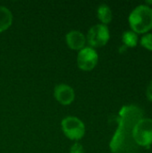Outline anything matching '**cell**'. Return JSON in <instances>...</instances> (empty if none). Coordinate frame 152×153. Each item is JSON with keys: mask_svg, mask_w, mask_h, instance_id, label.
<instances>
[{"mask_svg": "<svg viewBox=\"0 0 152 153\" xmlns=\"http://www.w3.org/2000/svg\"><path fill=\"white\" fill-rule=\"evenodd\" d=\"M99 55L91 47H84L77 55V65L83 71L92 70L98 64Z\"/></svg>", "mask_w": 152, "mask_h": 153, "instance_id": "6", "label": "cell"}, {"mask_svg": "<svg viewBox=\"0 0 152 153\" xmlns=\"http://www.w3.org/2000/svg\"><path fill=\"white\" fill-rule=\"evenodd\" d=\"M143 117L142 109L135 105L122 108L119 112L118 127L110 143L114 153H138L140 147L135 143L133 132L135 125Z\"/></svg>", "mask_w": 152, "mask_h": 153, "instance_id": "1", "label": "cell"}, {"mask_svg": "<svg viewBox=\"0 0 152 153\" xmlns=\"http://www.w3.org/2000/svg\"><path fill=\"white\" fill-rule=\"evenodd\" d=\"M70 153H84V150L82 144L79 143H73L70 148Z\"/></svg>", "mask_w": 152, "mask_h": 153, "instance_id": "13", "label": "cell"}, {"mask_svg": "<svg viewBox=\"0 0 152 153\" xmlns=\"http://www.w3.org/2000/svg\"><path fill=\"white\" fill-rule=\"evenodd\" d=\"M62 130L65 136L71 140H81L85 134V126L83 122L76 117H66L61 123Z\"/></svg>", "mask_w": 152, "mask_h": 153, "instance_id": "4", "label": "cell"}, {"mask_svg": "<svg viewBox=\"0 0 152 153\" xmlns=\"http://www.w3.org/2000/svg\"><path fill=\"white\" fill-rule=\"evenodd\" d=\"M122 40H123V43L125 44V47H128V48H134V47L137 46L138 41H139L138 34L135 33V32L133 31V30L125 31V32L123 33Z\"/></svg>", "mask_w": 152, "mask_h": 153, "instance_id": "11", "label": "cell"}, {"mask_svg": "<svg viewBox=\"0 0 152 153\" xmlns=\"http://www.w3.org/2000/svg\"><path fill=\"white\" fill-rule=\"evenodd\" d=\"M109 30L105 24H96L92 26L87 34V40L91 48H100L105 46L109 40Z\"/></svg>", "mask_w": 152, "mask_h": 153, "instance_id": "5", "label": "cell"}, {"mask_svg": "<svg viewBox=\"0 0 152 153\" xmlns=\"http://www.w3.org/2000/svg\"><path fill=\"white\" fill-rule=\"evenodd\" d=\"M13 14L5 6L0 5V32L6 30L12 24Z\"/></svg>", "mask_w": 152, "mask_h": 153, "instance_id": "9", "label": "cell"}, {"mask_svg": "<svg viewBox=\"0 0 152 153\" xmlns=\"http://www.w3.org/2000/svg\"><path fill=\"white\" fill-rule=\"evenodd\" d=\"M54 95L56 100L63 105L71 104L74 100V97H75L73 89L65 83L57 84L55 87Z\"/></svg>", "mask_w": 152, "mask_h": 153, "instance_id": "7", "label": "cell"}, {"mask_svg": "<svg viewBox=\"0 0 152 153\" xmlns=\"http://www.w3.org/2000/svg\"><path fill=\"white\" fill-rule=\"evenodd\" d=\"M141 44L143 48L152 51V33H146L141 39Z\"/></svg>", "mask_w": 152, "mask_h": 153, "instance_id": "12", "label": "cell"}, {"mask_svg": "<svg viewBox=\"0 0 152 153\" xmlns=\"http://www.w3.org/2000/svg\"><path fill=\"white\" fill-rule=\"evenodd\" d=\"M133 137L135 143L141 147H149L152 144V119L142 117L135 125Z\"/></svg>", "mask_w": 152, "mask_h": 153, "instance_id": "3", "label": "cell"}, {"mask_svg": "<svg viewBox=\"0 0 152 153\" xmlns=\"http://www.w3.org/2000/svg\"><path fill=\"white\" fill-rule=\"evenodd\" d=\"M146 97L147 99L152 101V80L149 82V84L147 85V88H146Z\"/></svg>", "mask_w": 152, "mask_h": 153, "instance_id": "14", "label": "cell"}, {"mask_svg": "<svg viewBox=\"0 0 152 153\" xmlns=\"http://www.w3.org/2000/svg\"><path fill=\"white\" fill-rule=\"evenodd\" d=\"M98 17L101 21L102 24L107 25L108 23H109L112 21L113 17L110 7L106 4H100L98 8Z\"/></svg>", "mask_w": 152, "mask_h": 153, "instance_id": "10", "label": "cell"}, {"mask_svg": "<svg viewBox=\"0 0 152 153\" xmlns=\"http://www.w3.org/2000/svg\"><path fill=\"white\" fill-rule=\"evenodd\" d=\"M129 24L135 33H147L152 29V8L147 4L135 7L129 15Z\"/></svg>", "mask_w": 152, "mask_h": 153, "instance_id": "2", "label": "cell"}, {"mask_svg": "<svg viewBox=\"0 0 152 153\" xmlns=\"http://www.w3.org/2000/svg\"><path fill=\"white\" fill-rule=\"evenodd\" d=\"M65 40L68 47L73 50H81L86 43V37L79 30H71L65 36Z\"/></svg>", "mask_w": 152, "mask_h": 153, "instance_id": "8", "label": "cell"}]
</instances>
